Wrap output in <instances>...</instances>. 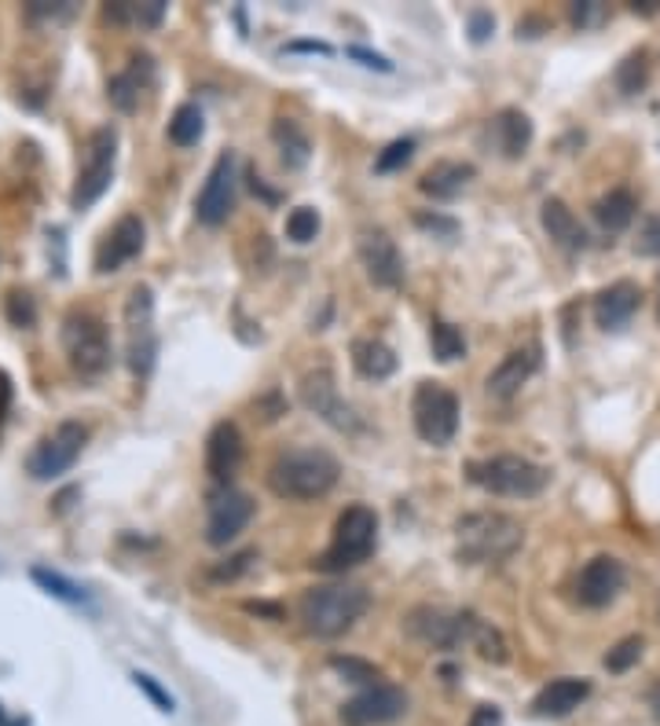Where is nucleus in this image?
Instances as JSON below:
<instances>
[{"label":"nucleus","instance_id":"f257e3e1","mask_svg":"<svg viewBox=\"0 0 660 726\" xmlns=\"http://www.w3.org/2000/svg\"><path fill=\"white\" fill-rule=\"evenodd\" d=\"M525 543V529L511 514L477 510L455 521V558L463 566H499Z\"/></svg>","mask_w":660,"mask_h":726},{"label":"nucleus","instance_id":"f03ea898","mask_svg":"<svg viewBox=\"0 0 660 726\" xmlns=\"http://www.w3.org/2000/svg\"><path fill=\"white\" fill-rule=\"evenodd\" d=\"M341 466L323 448H293L282 452L279 459L268 466V488L279 499L290 502H312L323 499L330 488L338 485Z\"/></svg>","mask_w":660,"mask_h":726},{"label":"nucleus","instance_id":"7ed1b4c3","mask_svg":"<svg viewBox=\"0 0 660 726\" xmlns=\"http://www.w3.org/2000/svg\"><path fill=\"white\" fill-rule=\"evenodd\" d=\"M368 591L357 583H327L301 594V624L316 639H341L346 631L357 628V620L368 613Z\"/></svg>","mask_w":660,"mask_h":726},{"label":"nucleus","instance_id":"20e7f679","mask_svg":"<svg viewBox=\"0 0 660 726\" xmlns=\"http://www.w3.org/2000/svg\"><path fill=\"white\" fill-rule=\"evenodd\" d=\"M466 477L477 488H485L488 496H506V499H533L550 485L547 466L525 459V455H492V459L470 463Z\"/></svg>","mask_w":660,"mask_h":726},{"label":"nucleus","instance_id":"39448f33","mask_svg":"<svg viewBox=\"0 0 660 726\" xmlns=\"http://www.w3.org/2000/svg\"><path fill=\"white\" fill-rule=\"evenodd\" d=\"M374 543H379V514L363 502H352V507L341 510V518L334 525V540L323 550V558L316 561L320 572H349L363 566L374 554Z\"/></svg>","mask_w":660,"mask_h":726},{"label":"nucleus","instance_id":"423d86ee","mask_svg":"<svg viewBox=\"0 0 660 726\" xmlns=\"http://www.w3.org/2000/svg\"><path fill=\"white\" fill-rule=\"evenodd\" d=\"M63 353L81 378H100L111 367V338L96 312L74 309L63 320Z\"/></svg>","mask_w":660,"mask_h":726},{"label":"nucleus","instance_id":"0eeeda50","mask_svg":"<svg viewBox=\"0 0 660 726\" xmlns=\"http://www.w3.org/2000/svg\"><path fill=\"white\" fill-rule=\"evenodd\" d=\"M158 360V331H155V290L136 283L125 301V363L136 378H151Z\"/></svg>","mask_w":660,"mask_h":726},{"label":"nucleus","instance_id":"6e6552de","mask_svg":"<svg viewBox=\"0 0 660 726\" xmlns=\"http://www.w3.org/2000/svg\"><path fill=\"white\" fill-rule=\"evenodd\" d=\"M114 166H117V133H114V125H103L89 136L74 191H70V206H74L78 214L81 209H92L107 195V187L114 180Z\"/></svg>","mask_w":660,"mask_h":726},{"label":"nucleus","instance_id":"1a4fd4ad","mask_svg":"<svg viewBox=\"0 0 660 726\" xmlns=\"http://www.w3.org/2000/svg\"><path fill=\"white\" fill-rule=\"evenodd\" d=\"M411 418L422 440L433 448H447L458 433V396L441 382H422L411 401Z\"/></svg>","mask_w":660,"mask_h":726},{"label":"nucleus","instance_id":"9d476101","mask_svg":"<svg viewBox=\"0 0 660 726\" xmlns=\"http://www.w3.org/2000/svg\"><path fill=\"white\" fill-rule=\"evenodd\" d=\"M408 635L419 639L422 646L430 650H458L466 646V642H474V631L481 624L477 613H444V609H433V605H419L408 613Z\"/></svg>","mask_w":660,"mask_h":726},{"label":"nucleus","instance_id":"9b49d317","mask_svg":"<svg viewBox=\"0 0 660 726\" xmlns=\"http://www.w3.org/2000/svg\"><path fill=\"white\" fill-rule=\"evenodd\" d=\"M85 440H89V426L59 423L49 433V437H41L38 448L30 452L27 474L33 477V481H55V477H63L70 466L81 459V452H85Z\"/></svg>","mask_w":660,"mask_h":726},{"label":"nucleus","instance_id":"f8f14e48","mask_svg":"<svg viewBox=\"0 0 660 726\" xmlns=\"http://www.w3.org/2000/svg\"><path fill=\"white\" fill-rule=\"evenodd\" d=\"M235 187H239V158H235L231 151H224V155L214 162V169H209L203 191H198V198H195V217H198V225L220 228L224 220L231 217V209H235Z\"/></svg>","mask_w":660,"mask_h":726},{"label":"nucleus","instance_id":"ddd939ff","mask_svg":"<svg viewBox=\"0 0 660 726\" xmlns=\"http://www.w3.org/2000/svg\"><path fill=\"white\" fill-rule=\"evenodd\" d=\"M254 518V499L246 491L224 485L214 499H209V514H206V543L209 547H228L231 540H239V532L250 525Z\"/></svg>","mask_w":660,"mask_h":726},{"label":"nucleus","instance_id":"4468645a","mask_svg":"<svg viewBox=\"0 0 660 726\" xmlns=\"http://www.w3.org/2000/svg\"><path fill=\"white\" fill-rule=\"evenodd\" d=\"M408 712V694L400 686H368L363 694H357L352 701L341 705V723L346 726H382L393 723Z\"/></svg>","mask_w":660,"mask_h":726},{"label":"nucleus","instance_id":"2eb2a0df","mask_svg":"<svg viewBox=\"0 0 660 726\" xmlns=\"http://www.w3.org/2000/svg\"><path fill=\"white\" fill-rule=\"evenodd\" d=\"M301 404L334 429H357V415H352V407L338 396L334 374H330L327 367L309 371L301 378Z\"/></svg>","mask_w":660,"mask_h":726},{"label":"nucleus","instance_id":"dca6fc26","mask_svg":"<svg viewBox=\"0 0 660 726\" xmlns=\"http://www.w3.org/2000/svg\"><path fill=\"white\" fill-rule=\"evenodd\" d=\"M360 261L368 268V279L382 290H396L404 283V257H400L396 242L385 236L382 228H371L360 236Z\"/></svg>","mask_w":660,"mask_h":726},{"label":"nucleus","instance_id":"f3484780","mask_svg":"<svg viewBox=\"0 0 660 726\" xmlns=\"http://www.w3.org/2000/svg\"><path fill=\"white\" fill-rule=\"evenodd\" d=\"M623 591V566L617 558L598 554L580 569L576 577V599L587 609H606L617 602V594Z\"/></svg>","mask_w":660,"mask_h":726},{"label":"nucleus","instance_id":"a211bd4d","mask_svg":"<svg viewBox=\"0 0 660 726\" xmlns=\"http://www.w3.org/2000/svg\"><path fill=\"white\" fill-rule=\"evenodd\" d=\"M144 242H147L144 220L136 214H125L96 246V272L107 276V272H117V268H125L133 257L144 253Z\"/></svg>","mask_w":660,"mask_h":726},{"label":"nucleus","instance_id":"6ab92c4d","mask_svg":"<svg viewBox=\"0 0 660 726\" xmlns=\"http://www.w3.org/2000/svg\"><path fill=\"white\" fill-rule=\"evenodd\" d=\"M246 455L243 433L235 423H217L206 437V474L214 477L217 485H231V477L239 474Z\"/></svg>","mask_w":660,"mask_h":726},{"label":"nucleus","instance_id":"aec40b11","mask_svg":"<svg viewBox=\"0 0 660 726\" xmlns=\"http://www.w3.org/2000/svg\"><path fill=\"white\" fill-rule=\"evenodd\" d=\"M539 371V345H525L506 353L503 363L488 374V393L495 401H511V396L522 393V385Z\"/></svg>","mask_w":660,"mask_h":726},{"label":"nucleus","instance_id":"412c9836","mask_svg":"<svg viewBox=\"0 0 660 726\" xmlns=\"http://www.w3.org/2000/svg\"><path fill=\"white\" fill-rule=\"evenodd\" d=\"M591 697V683L587 678H554L533 697V716L539 719H561L569 716Z\"/></svg>","mask_w":660,"mask_h":726},{"label":"nucleus","instance_id":"4be33fe9","mask_svg":"<svg viewBox=\"0 0 660 726\" xmlns=\"http://www.w3.org/2000/svg\"><path fill=\"white\" fill-rule=\"evenodd\" d=\"M642 304V290L639 283H631V279H620V283L606 287L602 294L595 298V320L602 331H620V326H628V320L635 312H639Z\"/></svg>","mask_w":660,"mask_h":726},{"label":"nucleus","instance_id":"5701e85b","mask_svg":"<svg viewBox=\"0 0 660 726\" xmlns=\"http://www.w3.org/2000/svg\"><path fill=\"white\" fill-rule=\"evenodd\" d=\"M477 177V169L470 166V162H433V166L422 173L419 180V191L430 195L433 203H452V198H458L470 187V180Z\"/></svg>","mask_w":660,"mask_h":726},{"label":"nucleus","instance_id":"b1692460","mask_svg":"<svg viewBox=\"0 0 660 726\" xmlns=\"http://www.w3.org/2000/svg\"><path fill=\"white\" fill-rule=\"evenodd\" d=\"M539 220H544V231L561 246V250H584L587 246V231L584 225L576 220V214L569 206L561 203V198H547L544 209H539Z\"/></svg>","mask_w":660,"mask_h":726},{"label":"nucleus","instance_id":"393cba45","mask_svg":"<svg viewBox=\"0 0 660 726\" xmlns=\"http://www.w3.org/2000/svg\"><path fill=\"white\" fill-rule=\"evenodd\" d=\"M492 136H495V147L503 151V158H522L528 144H533V118L517 107H506L495 114Z\"/></svg>","mask_w":660,"mask_h":726},{"label":"nucleus","instance_id":"a878e982","mask_svg":"<svg viewBox=\"0 0 660 726\" xmlns=\"http://www.w3.org/2000/svg\"><path fill=\"white\" fill-rule=\"evenodd\" d=\"M352 367H357L360 378L385 382L396 374V353L382 338H357V342H352Z\"/></svg>","mask_w":660,"mask_h":726},{"label":"nucleus","instance_id":"bb28decb","mask_svg":"<svg viewBox=\"0 0 660 726\" xmlns=\"http://www.w3.org/2000/svg\"><path fill=\"white\" fill-rule=\"evenodd\" d=\"M147 81H151V55H133V63H128L122 74H114L107 81V100L122 114L136 111L140 92L147 89Z\"/></svg>","mask_w":660,"mask_h":726},{"label":"nucleus","instance_id":"cd10ccee","mask_svg":"<svg viewBox=\"0 0 660 726\" xmlns=\"http://www.w3.org/2000/svg\"><path fill=\"white\" fill-rule=\"evenodd\" d=\"M635 214H639V203H635V195L628 191V187H612L609 195H602L595 203V220L609 231V236L628 231L635 225Z\"/></svg>","mask_w":660,"mask_h":726},{"label":"nucleus","instance_id":"c85d7f7f","mask_svg":"<svg viewBox=\"0 0 660 726\" xmlns=\"http://www.w3.org/2000/svg\"><path fill=\"white\" fill-rule=\"evenodd\" d=\"M272 139L279 147V158L287 169H305V162L312 158V139L305 136V128L293 118H276L272 122Z\"/></svg>","mask_w":660,"mask_h":726},{"label":"nucleus","instance_id":"c756f323","mask_svg":"<svg viewBox=\"0 0 660 726\" xmlns=\"http://www.w3.org/2000/svg\"><path fill=\"white\" fill-rule=\"evenodd\" d=\"M165 0H147V4H128V0H117V4L103 8V15L111 22H133V27H144V30H155L162 27L165 19Z\"/></svg>","mask_w":660,"mask_h":726},{"label":"nucleus","instance_id":"7c9ffc66","mask_svg":"<svg viewBox=\"0 0 660 726\" xmlns=\"http://www.w3.org/2000/svg\"><path fill=\"white\" fill-rule=\"evenodd\" d=\"M203 133H206L203 111H198L195 103H181V107L173 111V118H169V139L176 147H195L198 139H203Z\"/></svg>","mask_w":660,"mask_h":726},{"label":"nucleus","instance_id":"2f4dec72","mask_svg":"<svg viewBox=\"0 0 660 726\" xmlns=\"http://www.w3.org/2000/svg\"><path fill=\"white\" fill-rule=\"evenodd\" d=\"M330 664V672H338L346 683H357V686H379L382 683V667L379 664H371V661H363V657H341V653H334V657L327 661Z\"/></svg>","mask_w":660,"mask_h":726},{"label":"nucleus","instance_id":"473e14b6","mask_svg":"<svg viewBox=\"0 0 660 726\" xmlns=\"http://www.w3.org/2000/svg\"><path fill=\"white\" fill-rule=\"evenodd\" d=\"M430 345H433V356H437L441 363H455V360L466 356V338L455 323H444V320L433 323L430 326Z\"/></svg>","mask_w":660,"mask_h":726},{"label":"nucleus","instance_id":"72a5a7b5","mask_svg":"<svg viewBox=\"0 0 660 726\" xmlns=\"http://www.w3.org/2000/svg\"><path fill=\"white\" fill-rule=\"evenodd\" d=\"M30 577H33V583H38V588H44V591H49L52 599H59V602H66V605H89V591H81L78 583H70L66 577H59L55 569H33Z\"/></svg>","mask_w":660,"mask_h":726},{"label":"nucleus","instance_id":"f704fd0d","mask_svg":"<svg viewBox=\"0 0 660 726\" xmlns=\"http://www.w3.org/2000/svg\"><path fill=\"white\" fill-rule=\"evenodd\" d=\"M481 657L485 661H492V664H506L511 661V650H506V639H503V631L499 628H492V624H485L481 620L477 624V631H474V642H470Z\"/></svg>","mask_w":660,"mask_h":726},{"label":"nucleus","instance_id":"c9c22d12","mask_svg":"<svg viewBox=\"0 0 660 726\" xmlns=\"http://www.w3.org/2000/svg\"><path fill=\"white\" fill-rule=\"evenodd\" d=\"M415 139L411 136H404V139H393V144H385L382 151H379V158H374V173L379 177H389V173H396V169H404L411 158H415Z\"/></svg>","mask_w":660,"mask_h":726},{"label":"nucleus","instance_id":"e433bc0d","mask_svg":"<svg viewBox=\"0 0 660 726\" xmlns=\"http://www.w3.org/2000/svg\"><path fill=\"white\" fill-rule=\"evenodd\" d=\"M642 650H646V642L639 639V635H631V639H620L617 646H612L609 653H606V672H612V675H623V672H631L635 664L642 661Z\"/></svg>","mask_w":660,"mask_h":726},{"label":"nucleus","instance_id":"4c0bfd02","mask_svg":"<svg viewBox=\"0 0 660 726\" xmlns=\"http://www.w3.org/2000/svg\"><path fill=\"white\" fill-rule=\"evenodd\" d=\"M316 236H320V214H316L312 206L290 209V217H287V239L298 242V246H305V242H312Z\"/></svg>","mask_w":660,"mask_h":726},{"label":"nucleus","instance_id":"58836bf2","mask_svg":"<svg viewBox=\"0 0 660 726\" xmlns=\"http://www.w3.org/2000/svg\"><path fill=\"white\" fill-rule=\"evenodd\" d=\"M617 85L628 92V96L646 85V52H635V55L623 60V66L617 70Z\"/></svg>","mask_w":660,"mask_h":726},{"label":"nucleus","instance_id":"ea45409f","mask_svg":"<svg viewBox=\"0 0 660 726\" xmlns=\"http://www.w3.org/2000/svg\"><path fill=\"white\" fill-rule=\"evenodd\" d=\"M4 309H8V320L16 326H33V320H38V309H33V298L27 290H11L4 298Z\"/></svg>","mask_w":660,"mask_h":726},{"label":"nucleus","instance_id":"a19ab883","mask_svg":"<svg viewBox=\"0 0 660 726\" xmlns=\"http://www.w3.org/2000/svg\"><path fill=\"white\" fill-rule=\"evenodd\" d=\"M635 253L639 257H660V217H646L635 239Z\"/></svg>","mask_w":660,"mask_h":726},{"label":"nucleus","instance_id":"79ce46f5","mask_svg":"<svg viewBox=\"0 0 660 726\" xmlns=\"http://www.w3.org/2000/svg\"><path fill=\"white\" fill-rule=\"evenodd\" d=\"M133 683H136L140 689H144V694H147L151 701H155L158 712H176V701H173L169 694H165V689H162L147 672H133Z\"/></svg>","mask_w":660,"mask_h":726},{"label":"nucleus","instance_id":"37998d69","mask_svg":"<svg viewBox=\"0 0 660 726\" xmlns=\"http://www.w3.org/2000/svg\"><path fill=\"white\" fill-rule=\"evenodd\" d=\"M415 225H419L422 231H437V236H444V239H452L455 231H458L455 220H447V217H441V214H419Z\"/></svg>","mask_w":660,"mask_h":726},{"label":"nucleus","instance_id":"c03bdc74","mask_svg":"<svg viewBox=\"0 0 660 726\" xmlns=\"http://www.w3.org/2000/svg\"><path fill=\"white\" fill-rule=\"evenodd\" d=\"M492 30H495V19L488 15V11H474V15H470V38H474L477 44H485L492 38Z\"/></svg>","mask_w":660,"mask_h":726},{"label":"nucleus","instance_id":"a18cd8bd","mask_svg":"<svg viewBox=\"0 0 660 726\" xmlns=\"http://www.w3.org/2000/svg\"><path fill=\"white\" fill-rule=\"evenodd\" d=\"M250 561H254V550H243V554L231 558V566H220V569L209 572V577H214V580H235L239 572H246V566H250Z\"/></svg>","mask_w":660,"mask_h":726},{"label":"nucleus","instance_id":"49530a36","mask_svg":"<svg viewBox=\"0 0 660 726\" xmlns=\"http://www.w3.org/2000/svg\"><path fill=\"white\" fill-rule=\"evenodd\" d=\"M70 11V4H49V0H33V4H27V15L30 19H59V15H66Z\"/></svg>","mask_w":660,"mask_h":726},{"label":"nucleus","instance_id":"de8ad7c7","mask_svg":"<svg viewBox=\"0 0 660 726\" xmlns=\"http://www.w3.org/2000/svg\"><path fill=\"white\" fill-rule=\"evenodd\" d=\"M349 55H352V60H360L363 66L385 70V74H389V70H393V63H389L385 55H379V52H368V49H360V44H352V49H349Z\"/></svg>","mask_w":660,"mask_h":726},{"label":"nucleus","instance_id":"09e8293b","mask_svg":"<svg viewBox=\"0 0 660 726\" xmlns=\"http://www.w3.org/2000/svg\"><path fill=\"white\" fill-rule=\"evenodd\" d=\"M257 407H261V412H265V423H276L279 415H287V404H282V396H279V393L261 396V401H257Z\"/></svg>","mask_w":660,"mask_h":726},{"label":"nucleus","instance_id":"8fccbe9b","mask_svg":"<svg viewBox=\"0 0 660 726\" xmlns=\"http://www.w3.org/2000/svg\"><path fill=\"white\" fill-rule=\"evenodd\" d=\"M466 726H503V712L495 705H481L474 716H470Z\"/></svg>","mask_w":660,"mask_h":726},{"label":"nucleus","instance_id":"3c124183","mask_svg":"<svg viewBox=\"0 0 660 726\" xmlns=\"http://www.w3.org/2000/svg\"><path fill=\"white\" fill-rule=\"evenodd\" d=\"M246 613H261V616L282 620V609L279 605H268V602H246Z\"/></svg>","mask_w":660,"mask_h":726},{"label":"nucleus","instance_id":"603ef678","mask_svg":"<svg viewBox=\"0 0 660 726\" xmlns=\"http://www.w3.org/2000/svg\"><path fill=\"white\" fill-rule=\"evenodd\" d=\"M591 15H595V4L587 0V4H573V22L576 27H587L591 22Z\"/></svg>","mask_w":660,"mask_h":726},{"label":"nucleus","instance_id":"864d4df0","mask_svg":"<svg viewBox=\"0 0 660 726\" xmlns=\"http://www.w3.org/2000/svg\"><path fill=\"white\" fill-rule=\"evenodd\" d=\"M631 11H635V15H657V11H660V0H635Z\"/></svg>","mask_w":660,"mask_h":726},{"label":"nucleus","instance_id":"5fc2aeb1","mask_svg":"<svg viewBox=\"0 0 660 726\" xmlns=\"http://www.w3.org/2000/svg\"><path fill=\"white\" fill-rule=\"evenodd\" d=\"M8 404H11V385L4 374H0V423H4V415H8Z\"/></svg>","mask_w":660,"mask_h":726},{"label":"nucleus","instance_id":"6e6d98bb","mask_svg":"<svg viewBox=\"0 0 660 726\" xmlns=\"http://www.w3.org/2000/svg\"><path fill=\"white\" fill-rule=\"evenodd\" d=\"M290 52H320V55H327L330 49L320 41H298V44H290Z\"/></svg>","mask_w":660,"mask_h":726},{"label":"nucleus","instance_id":"4d7b16f0","mask_svg":"<svg viewBox=\"0 0 660 726\" xmlns=\"http://www.w3.org/2000/svg\"><path fill=\"white\" fill-rule=\"evenodd\" d=\"M650 708H653V719L660 723V683L650 689Z\"/></svg>","mask_w":660,"mask_h":726},{"label":"nucleus","instance_id":"13d9d810","mask_svg":"<svg viewBox=\"0 0 660 726\" xmlns=\"http://www.w3.org/2000/svg\"><path fill=\"white\" fill-rule=\"evenodd\" d=\"M657 616H660V599H657Z\"/></svg>","mask_w":660,"mask_h":726},{"label":"nucleus","instance_id":"bf43d9fd","mask_svg":"<svg viewBox=\"0 0 660 726\" xmlns=\"http://www.w3.org/2000/svg\"><path fill=\"white\" fill-rule=\"evenodd\" d=\"M0 723H4V716H0Z\"/></svg>","mask_w":660,"mask_h":726}]
</instances>
